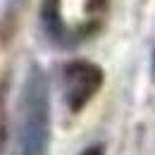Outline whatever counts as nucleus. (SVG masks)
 I'll list each match as a JSON object with an SVG mask.
<instances>
[{
    "label": "nucleus",
    "instance_id": "1",
    "mask_svg": "<svg viewBox=\"0 0 155 155\" xmlns=\"http://www.w3.org/2000/svg\"><path fill=\"white\" fill-rule=\"evenodd\" d=\"M48 143V91L38 72H34L21 98L19 134L17 146L19 155H43Z\"/></svg>",
    "mask_w": 155,
    "mask_h": 155
},
{
    "label": "nucleus",
    "instance_id": "2",
    "mask_svg": "<svg viewBox=\"0 0 155 155\" xmlns=\"http://www.w3.org/2000/svg\"><path fill=\"white\" fill-rule=\"evenodd\" d=\"M153 62H155V60H153Z\"/></svg>",
    "mask_w": 155,
    "mask_h": 155
}]
</instances>
